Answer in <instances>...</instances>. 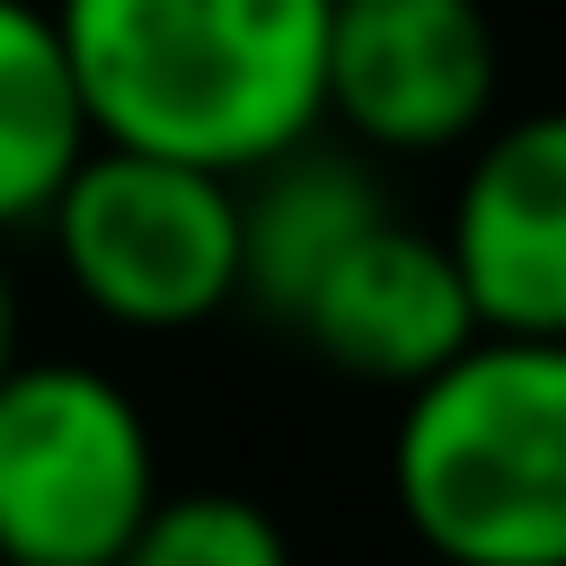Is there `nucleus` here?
Segmentation results:
<instances>
[{"mask_svg": "<svg viewBox=\"0 0 566 566\" xmlns=\"http://www.w3.org/2000/svg\"><path fill=\"white\" fill-rule=\"evenodd\" d=\"M336 0H53L97 142L248 177L327 133Z\"/></svg>", "mask_w": 566, "mask_h": 566, "instance_id": "f257e3e1", "label": "nucleus"}, {"mask_svg": "<svg viewBox=\"0 0 566 566\" xmlns=\"http://www.w3.org/2000/svg\"><path fill=\"white\" fill-rule=\"evenodd\" d=\"M389 504L433 566H566V336L478 327L398 389Z\"/></svg>", "mask_w": 566, "mask_h": 566, "instance_id": "f03ea898", "label": "nucleus"}, {"mask_svg": "<svg viewBox=\"0 0 566 566\" xmlns=\"http://www.w3.org/2000/svg\"><path fill=\"white\" fill-rule=\"evenodd\" d=\"M53 274L71 301L124 336H195L239 310L248 248H239V177L88 142L44 212Z\"/></svg>", "mask_w": 566, "mask_h": 566, "instance_id": "7ed1b4c3", "label": "nucleus"}, {"mask_svg": "<svg viewBox=\"0 0 566 566\" xmlns=\"http://www.w3.org/2000/svg\"><path fill=\"white\" fill-rule=\"evenodd\" d=\"M159 486L142 398L106 363L18 345L0 371V566H115Z\"/></svg>", "mask_w": 566, "mask_h": 566, "instance_id": "20e7f679", "label": "nucleus"}, {"mask_svg": "<svg viewBox=\"0 0 566 566\" xmlns=\"http://www.w3.org/2000/svg\"><path fill=\"white\" fill-rule=\"evenodd\" d=\"M504 44L478 0H336L327 133L371 159H460L495 124Z\"/></svg>", "mask_w": 566, "mask_h": 566, "instance_id": "39448f33", "label": "nucleus"}, {"mask_svg": "<svg viewBox=\"0 0 566 566\" xmlns=\"http://www.w3.org/2000/svg\"><path fill=\"white\" fill-rule=\"evenodd\" d=\"M442 248L478 327L566 336V106L504 115L460 150Z\"/></svg>", "mask_w": 566, "mask_h": 566, "instance_id": "423d86ee", "label": "nucleus"}, {"mask_svg": "<svg viewBox=\"0 0 566 566\" xmlns=\"http://www.w3.org/2000/svg\"><path fill=\"white\" fill-rule=\"evenodd\" d=\"M283 327H292L327 371H345V380H363V389H416L424 371H442V363L478 336V310H469V283H460L442 230L380 212V221L310 283V301H301Z\"/></svg>", "mask_w": 566, "mask_h": 566, "instance_id": "0eeeda50", "label": "nucleus"}, {"mask_svg": "<svg viewBox=\"0 0 566 566\" xmlns=\"http://www.w3.org/2000/svg\"><path fill=\"white\" fill-rule=\"evenodd\" d=\"M389 212L380 195V159L354 150L345 133H310L274 159H256L239 177V248H248V283L239 301L265 318H292L310 301V283Z\"/></svg>", "mask_w": 566, "mask_h": 566, "instance_id": "6e6552de", "label": "nucleus"}, {"mask_svg": "<svg viewBox=\"0 0 566 566\" xmlns=\"http://www.w3.org/2000/svg\"><path fill=\"white\" fill-rule=\"evenodd\" d=\"M88 142L97 133H88L53 0H0V239L44 230Z\"/></svg>", "mask_w": 566, "mask_h": 566, "instance_id": "1a4fd4ad", "label": "nucleus"}, {"mask_svg": "<svg viewBox=\"0 0 566 566\" xmlns=\"http://www.w3.org/2000/svg\"><path fill=\"white\" fill-rule=\"evenodd\" d=\"M115 566H292V531L248 486H159Z\"/></svg>", "mask_w": 566, "mask_h": 566, "instance_id": "9d476101", "label": "nucleus"}, {"mask_svg": "<svg viewBox=\"0 0 566 566\" xmlns=\"http://www.w3.org/2000/svg\"><path fill=\"white\" fill-rule=\"evenodd\" d=\"M18 363V283H9V256H0V371Z\"/></svg>", "mask_w": 566, "mask_h": 566, "instance_id": "9b49d317", "label": "nucleus"}]
</instances>
